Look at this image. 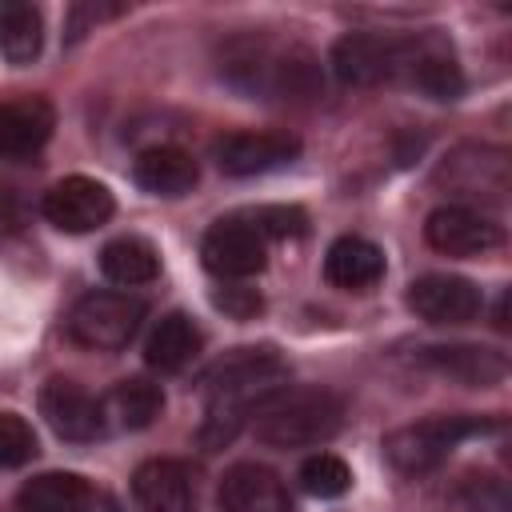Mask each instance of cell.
Masks as SVG:
<instances>
[{
  "label": "cell",
  "instance_id": "1",
  "mask_svg": "<svg viewBox=\"0 0 512 512\" xmlns=\"http://www.w3.org/2000/svg\"><path fill=\"white\" fill-rule=\"evenodd\" d=\"M288 376V360L268 348V344H252V348H232L224 352L200 380L208 408H204V424H200V444L208 452L228 448L236 440V432L248 424L252 408L280 388Z\"/></svg>",
  "mask_w": 512,
  "mask_h": 512
},
{
  "label": "cell",
  "instance_id": "2",
  "mask_svg": "<svg viewBox=\"0 0 512 512\" xmlns=\"http://www.w3.org/2000/svg\"><path fill=\"white\" fill-rule=\"evenodd\" d=\"M220 72L264 100L296 104V100H316L324 92L320 64L308 48L300 44H276L268 36H236L220 52Z\"/></svg>",
  "mask_w": 512,
  "mask_h": 512
},
{
  "label": "cell",
  "instance_id": "3",
  "mask_svg": "<svg viewBox=\"0 0 512 512\" xmlns=\"http://www.w3.org/2000/svg\"><path fill=\"white\" fill-rule=\"evenodd\" d=\"M248 424L268 448H312L340 432L344 400L320 384H280L252 408Z\"/></svg>",
  "mask_w": 512,
  "mask_h": 512
},
{
  "label": "cell",
  "instance_id": "4",
  "mask_svg": "<svg viewBox=\"0 0 512 512\" xmlns=\"http://www.w3.org/2000/svg\"><path fill=\"white\" fill-rule=\"evenodd\" d=\"M496 428H500L496 416H468V412L428 416V420H416V424H404V428L388 432L384 436V456L396 472L424 476V472H436L456 444H464L472 436H488Z\"/></svg>",
  "mask_w": 512,
  "mask_h": 512
},
{
  "label": "cell",
  "instance_id": "5",
  "mask_svg": "<svg viewBox=\"0 0 512 512\" xmlns=\"http://www.w3.org/2000/svg\"><path fill=\"white\" fill-rule=\"evenodd\" d=\"M392 80H404L408 88H416L432 100H460L464 96V72H460L456 48L440 28L396 36V72H392Z\"/></svg>",
  "mask_w": 512,
  "mask_h": 512
},
{
  "label": "cell",
  "instance_id": "6",
  "mask_svg": "<svg viewBox=\"0 0 512 512\" xmlns=\"http://www.w3.org/2000/svg\"><path fill=\"white\" fill-rule=\"evenodd\" d=\"M148 316V304L132 292H116V288H100V292H88L72 304L68 312V336L84 348H96V352H116V348H128V340L140 332Z\"/></svg>",
  "mask_w": 512,
  "mask_h": 512
},
{
  "label": "cell",
  "instance_id": "7",
  "mask_svg": "<svg viewBox=\"0 0 512 512\" xmlns=\"http://www.w3.org/2000/svg\"><path fill=\"white\" fill-rule=\"evenodd\" d=\"M204 268L220 280H248L268 264V240L248 216L216 220L200 240Z\"/></svg>",
  "mask_w": 512,
  "mask_h": 512
},
{
  "label": "cell",
  "instance_id": "8",
  "mask_svg": "<svg viewBox=\"0 0 512 512\" xmlns=\"http://www.w3.org/2000/svg\"><path fill=\"white\" fill-rule=\"evenodd\" d=\"M424 240L440 256H484L500 248L504 228L476 204H440L424 220Z\"/></svg>",
  "mask_w": 512,
  "mask_h": 512
},
{
  "label": "cell",
  "instance_id": "9",
  "mask_svg": "<svg viewBox=\"0 0 512 512\" xmlns=\"http://www.w3.org/2000/svg\"><path fill=\"white\" fill-rule=\"evenodd\" d=\"M40 416L68 444H92L108 432L104 404L88 388H80L76 380H64V376H52L40 388Z\"/></svg>",
  "mask_w": 512,
  "mask_h": 512
},
{
  "label": "cell",
  "instance_id": "10",
  "mask_svg": "<svg viewBox=\"0 0 512 512\" xmlns=\"http://www.w3.org/2000/svg\"><path fill=\"white\" fill-rule=\"evenodd\" d=\"M40 212L60 232H92L112 220L116 200H112L108 184H100L92 176H64L44 192Z\"/></svg>",
  "mask_w": 512,
  "mask_h": 512
},
{
  "label": "cell",
  "instance_id": "11",
  "mask_svg": "<svg viewBox=\"0 0 512 512\" xmlns=\"http://www.w3.org/2000/svg\"><path fill=\"white\" fill-rule=\"evenodd\" d=\"M328 68L344 88H372L392 80L396 72V36H380V32H344L332 52H328Z\"/></svg>",
  "mask_w": 512,
  "mask_h": 512
},
{
  "label": "cell",
  "instance_id": "12",
  "mask_svg": "<svg viewBox=\"0 0 512 512\" xmlns=\"http://www.w3.org/2000/svg\"><path fill=\"white\" fill-rule=\"evenodd\" d=\"M56 128V108L36 92H8L0 96V160H28L36 156Z\"/></svg>",
  "mask_w": 512,
  "mask_h": 512
},
{
  "label": "cell",
  "instance_id": "13",
  "mask_svg": "<svg viewBox=\"0 0 512 512\" xmlns=\"http://www.w3.org/2000/svg\"><path fill=\"white\" fill-rule=\"evenodd\" d=\"M212 156L224 176L244 180V176H264L292 164L300 156V140L288 132H228L224 140H216Z\"/></svg>",
  "mask_w": 512,
  "mask_h": 512
},
{
  "label": "cell",
  "instance_id": "14",
  "mask_svg": "<svg viewBox=\"0 0 512 512\" xmlns=\"http://www.w3.org/2000/svg\"><path fill=\"white\" fill-rule=\"evenodd\" d=\"M408 308L428 320V324H468L480 316L484 296L472 280L464 276H448V272H432L408 284Z\"/></svg>",
  "mask_w": 512,
  "mask_h": 512
},
{
  "label": "cell",
  "instance_id": "15",
  "mask_svg": "<svg viewBox=\"0 0 512 512\" xmlns=\"http://www.w3.org/2000/svg\"><path fill=\"white\" fill-rule=\"evenodd\" d=\"M440 180H448L452 192L472 196V200H504V192H508V152L488 148V144L456 148L440 164Z\"/></svg>",
  "mask_w": 512,
  "mask_h": 512
},
{
  "label": "cell",
  "instance_id": "16",
  "mask_svg": "<svg viewBox=\"0 0 512 512\" xmlns=\"http://www.w3.org/2000/svg\"><path fill=\"white\" fill-rule=\"evenodd\" d=\"M220 512H296L284 480L264 464H232L220 480Z\"/></svg>",
  "mask_w": 512,
  "mask_h": 512
},
{
  "label": "cell",
  "instance_id": "17",
  "mask_svg": "<svg viewBox=\"0 0 512 512\" xmlns=\"http://www.w3.org/2000/svg\"><path fill=\"white\" fill-rule=\"evenodd\" d=\"M416 360L468 388H492L508 376V356L480 344H428L416 352Z\"/></svg>",
  "mask_w": 512,
  "mask_h": 512
},
{
  "label": "cell",
  "instance_id": "18",
  "mask_svg": "<svg viewBox=\"0 0 512 512\" xmlns=\"http://www.w3.org/2000/svg\"><path fill=\"white\" fill-rule=\"evenodd\" d=\"M132 496L140 512H196L192 472L180 460H144L132 472Z\"/></svg>",
  "mask_w": 512,
  "mask_h": 512
},
{
  "label": "cell",
  "instance_id": "19",
  "mask_svg": "<svg viewBox=\"0 0 512 512\" xmlns=\"http://www.w3.org/2000/svg\"><path fill=\"white\" fill-rule=\"evenodd\" d=\"M132 180L152 196H184L196 188L200 164L192 160V152H184L176 144H156V148H144L136 156Z\"/></svg>",
  "mask_w": 512,
  "mask_h": 512
},
{
  "label": "cell",
  "instance_id": "20",
  "mask_svg": "<svg viewBox=\"0 0 512 512\" xmlns=\"http://www.w3.org/2000/svg\"><path fill=\"white\" fill-rule=\"evenodd\" d=\"M384 276V252L364 240V236H340L328 244L324 252V280L344 288V292H360L372 288Z\"/></svg>",
  "mask_w": 512,
  "mask_h": 512
},
{
  "label": "cell",
  "instance_id": "21",
  "mask_svg": "<svg viewBox=\"0 0 512 512\" xmlns=\"http://www.w3.org/2000/svg\"><path fill=\"white\" fill-rule=\"evenodd\" d=\"M200 344H204L200 324H196L188 312H168V316H160L156 328L148 332L144 360H148V368H156V372H180V368H188V364L196 360Z\"/></svg>",
  "mask_w": 512,
  "mask_h": 512
},
{
  "label": "cell",
  "instance_id": "22",
  "mask_svg": "<svg viewBox=\"0 0 512 512\" xmlns=\"http://www.w3.org/2000/svg\"><path fill=\"white\" fill-rule=\"evenodd\" d=\"M100 404H104L108 428L140 432V428H148L164 412V388L152 384V380H144V376H132V380H120Z\"/></svg>",
  "mask_w": 512,
  "mask_h": 512
},
{
  "label": "cell",
  "instance_id": "23",
  "mask_svg": "<svg viewBox=\"0 0 512 512\" xmlns=\"http://www.w3.org/2000/svg\"><path fill=\"white\" fill-rule=\"evenodd\" d=\"M16 504L20 512H88L92 484L76 472H40L20 488Z\"/></svg>",
  "mask_w": 512,
  "mask_h": 512
},
{
  "label": "cell",
  "instance_id": "24",
  "mask_svg": "<svg viewBox=\"0 0 512 512\" xmlns=\"http://www.w3.org/2000/svg\"><path fill=\"white\" fill-rule=\"evenodd\" d=\"M44 48V16L28 0H0V56L8 64H32Z\"/></svg>",
  "mask_w": 512,
  "mask_h": 512
},
{
  "label": "cell",
  "instance_id": "25",
  "mask_svg": "<svg viewBox=\"0 0 512 512\" xmlns=\"http://www.w3.org/2000/svg\"><path fill=\"white\" fill-rule=\"evenodd\" d=\"M100 272L120 288H136L160 276V256L144 236H116L100 248Z\"/></svg>",
  "mask_w": 512,
  "mask_h": 512
},
{
  "label": "cell",
  "instance_id": "26",
  "mask_svg": "<svg viewBox=\"0 0 512 512\" xmlns=\"http://www.w3.org/2000/svg\"><path fill=\"white\" fill-rule=\"evenodd\" d=\"M300 488L308 496H316V500H336V496H344L352 488V472H348V464L340 456L316 452V456H308L300 464Z\"/></svg>",
  "mask_w": 512,
  "mask_h": 512
},
{
  "label": "cell",
  "instance_id": "27",
  "mask_svg": "<svg viewBox=\"0 0 512 512\" xmlns=\"http://www.w3.org/2000/svg\"><path fill=\"white\" fill-rule=\"evenodd\" d=\"M452 512H512V496L504 488V480L496 476H464L452 496H448Z\"/></svg>",
  "mask_w": 512,
  "mask_h": 512
},
{
  "label": "cell",
  "instance_id": "28",
  "mask_svg": "<svg viewBox=\"0 0 512 512\" xmlns=\"http://www.w3.org/2000/svg\"><path fill=\"white\" fill-rule=\"evenodd\" d=\"M36 456V432L20 412H0V468H20Z\"/></svg>",
  "mask_w": 512,
  "mask_h": 512
},
{
  "label": "cell",
  "instance_id": "29",
  "mask_svg": "<svg viewBox=\"0 0 512 512\" xmlns=\"http://www.w3.org/2000/svg\"><path fill=\"white\" fill-rule=\"evenodd\" d=\"M212 304H216L224 316H232V320H252V316L264 308L260 292L248 288V284H240V280H224V284L212 292Z\"/></svg>",
  "mask_w": 512,
  "mask_h": 512
},
{
  "label": "cell",
  "instance_id": "30",
  "mask_svg": "<svg viewBox=\"0 0 512 512\" xmlns=\"http://www.w3.org/2000/svg\"><path fill=\"white\" fill-rule=\"evenodd\" d=\"M248 220L264 232V240L304 232V212H296V208H256V212H248Z\"/></svg>",
  "mask_w": 512,
  "mask_h": 512
},
{
  "label": "cell",
  "instance_id": "31",
  "mask_svg": "<svg viewBox=\"0 0 512 512\" xmlns=\"http://www.w3.org/2000/svg\"><path fill=\"white\" fill-rule=\"evenodd\" d=\"M100 512H124L116 496H100Z\"/></svg>",
  "mask_w": 512,
  "mask_h": 512
}]
</instances>
